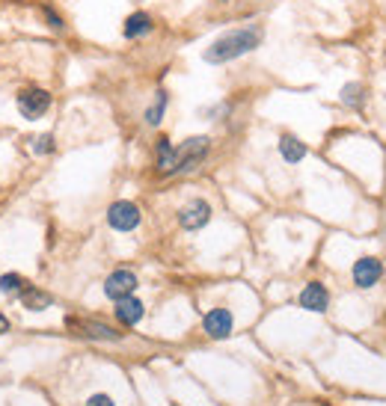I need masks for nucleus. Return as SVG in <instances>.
<instances>
[{"label":"nucleus","instance_id":"nucleus-21","mask_svg":"<svg viewBox=\"0 0 386 406\" xmlns=\"http://www.w3.org/2000/svg\"><path fill=\"white\" fill-rule=\"evenodd\" d=\"M86 406H116L113 398H107V395H92L90 400H86Z\"/></svg>","mask_w":386,"mask_h":406},{"label":"nucleus","instance_id":"nucleus-11","mask_svg":"<svg viewBox=\"0 0 386 406\" xmlns=\"http://www.w3.org/2000/svg\"><path fill=\"white\" fill-rule=\"evenodd\" d=\"M152 30H155V21L149 12H131L125 18V27H122L125 39H143V36H149Z\"/></svg>","mask_w":386,"mask_h":406},{"label":"nucleus","instance_id":"nucleus-18","mask_svg":"<svg viewBox=\"0 0 386 406\" xmlns=\"http://www.w3.org/2000/svg\"><path fill=\"white\" fill-rule=\"evenodd\" d=\"M24 288H27V285H24V279L18 273H4V276H0V294H4V297H21Z\"/></svg>","mask_w":386,"mask_h":406},{"label":"nucleus","instance_id":"nucleus-8","mask_svg":"<svg viewBox=\"0 0 386 406\" xmlns=\"http://www.w3.org/2000/svg\"><path fill=\"white\" fill-rule=\"evenodd\" d=\"M232 326H235V321H232V312L229 309H211L205 317H202V329L208 332V338H226L229 332H232Z\"/></svg>","mask_w":386,"mask_h":406},{"label":"nucleus","instance_id":"nucleus-10","mask_svg":"<svg viewBox=\"0 0 386 406\" xmlns=\"http://www.w3.org/2000/svg\"><path fill=\"white\" fill-rule=\"evenodd\" d=\"M301 306H303L306 312H327V306H330L327 288H324L321 282H309V285L301 290Z\"/></svg>","mask_w":386,"mask_h":406},{"label":"nucleus","instance_id":"nucleus-3","mask_svg":"<svg viewBox=\"0 0 386 406\" xmlns=\"http://www.w3.org/2000/svg\"><path fill=\"white\" fill-rule=\"evenodd\" d=\"M15 107H18V113H21L24 119L36 122V119H42L45 113L51 110V92L42 90V86H30V90H21V92L15 95Z\"/></svg>","mask_w":386,"mask_h":406},{"label":"nucleus","instance_id":"nucleus-2","mask_svg":"<svg viewBox=\"0 0 386 406\" xmlns=\"http://www.w3.org/2000/svg\"><path fill=\"white\" fill-rule=\"evenodd\" d=\"M211 148V139L208 136H191L176 148V167H172V175H181V172H193L199 163L205 160Z\"/></svg>","mask_w":386,"mask_h":406},{"label":"nucleus","instance_id":"nucleus-17","mask_svg":"<svg viewBox=\"0 0 386 406\" xmlns=\"http://www.w3.org/2000/svg\"><path fill=\"white\" fill-rule=\"evenodd\" d=\"M363 101H366L363 83H347V86H342V104H345V107L359 110V107H363Z\"/></svg>","mask_w":386,"mask_h":406},{"label":"nucleus","instance_id":"nucleus-6","mask_svg":"<svg viewBox=\"0 0 386 406\" xmlns=\"http://www.w3.org/2000/svg\"><path fill=\"white\" fill-rule=\"evenodd\" d=\"M208 220H211V205L205 199H193L179 211V223L188 232H199L202 225H208Z\"/></svg>","mask_w":386,"mask_h":406},{"label":"nucleus","instance_id":"nucleus-16","mask_svg":"<svg viewBox=\"0 0 386 406\" xmlns=\"http://www.w3.org/2000/svg\"><path fill=\"white\" fill-rule=\"evenodd\" d=\"M167 92L160 90V92H155V101H152V107L146 110V125H152V128H158L160 125V119H164V113H167Z\"/></svg>","mask_w":386,"mask_h":406},{"label":"nucleus","instance_id":"nucleus-1","mask_svg":"<svg viewBox=\"0 0 386 406\" xmlns=\"http://www.w3.org/2000/svg\"><path fill=\"white\" fill-rule=\"evenodd\" d=\"M265 39V30L259 27V24H250V27H238V30H229L223 33L220 39H214L208 48H205V62L211 66H223V62H232L244 54H253V50L261 45Z\"/></svg>","mask_w":386,"mask_h":406},{"label":"nucleus","instance_id":"nucleus-13","mask_svg":"<svg viewBox=\"0 0 386 406\" xmlns=\"http://www.w3.org/2000/svg\"><path fill=\"white\" fill-rule=\"evenodd\" d=\"M18 300L27 312H45V309L54 306V297L48 294V290H39V288H24Z\"/></svg>","mask_w":386,"mask_h":406},{"label":"nucleus","instance_id":"nucleus-19","mask_svg":"<svg viewBox=\"0 0 386 406\" xmlns=\"http://www.w3.org/2000/svg\"><path fill=\"white\" fill-rule=\"evenodd\" d=\"M51 151H54V136L51 134H42V136H36L33 139V155H51Z\"/></svg>","mask_w":386,"mask_h":406},{"label":"nucleus","instance_id":"nucleus-12","mask_svg":"<svg viewBox=\"0 0 386 406\" xmlns=\"http://www.w3.org/2000/svg\"><path fill=\"white\" fill-rule=\"evenodd\" d=\"M113 312H116V321H119L122 326H137V323L143 321V302L137 300L134 294L125 297V300H119Z\"/></svg>","mask_w":386,"mask_h":406},{"label":"nucleus","instance_id":"nucleus-23","mask_svg":"<svg viewBox=\"0 0 386 406\" xmlns=\"http://www.w3.org/2000/svg\"><path fill=\"white\" fill-rule=\"evenodd\" d=\"M220 4H229V0H220Z\"/></svg>","mask_w":386,"mask_h":406},{"label":"nucleus","instance_id":"nucleus-4","mask_svg":"<svg viewBox=\"0 0 386 406\" xmlns=\"http://www.w3.org/2000/svg\"><path fill=\"white\" fill-rule=\"evenodd\" d=\"M140 208L134 205V202H113V205L107 208V223L110 228H116V232H134L137 225H140Z\"/></svg>","mask_w":386,"mask_h":406},{"label":"nucleus","instance_id":"nucleus-5","mask_svg":"<svg viewBox=\"0 0 386 406\" xmlns=\"http://www.w3.org/2000/svg\"><path fill=\"white\" fill-rule=\"evenodd\" d=\"M134 290H137V276L131 270H113L104 279V297L113 300V302L131 297Z\"/></svg>","mask_w":386,"mask_h":406},{"label":"nucleus","instance_id":"nucleus-9","mask_svg":"<svg viewBox=\"0 0 386 406\" xmlns=\"http://www.w3.org/2000/svg\"><path fill=\"white\" fill-rule=\"evenodd\" d=\"M69 326L78 329V335H83V338H95V341H119V338H122L113 326L98 323V321H74V317H69Z\"/></svg>","mask_w":386,"mask_h":406},{"label":"nucleus","instance_id":"nucleus-20","mask_svg":"<svg viewBox=\"0 0 386 406\" xmlns=\"http://www.w3.org/2000/svg\"><path fill=\"white\" fill-rule=\"evenodd\" d=\"M42 12H45V18H48V27H51V30H63V27H66V24H63V18H60V15H57V12H54L51 6H45Z\"/></svg>","mask_w":386,"mask_h":406},{"label":"nucleus","instance_id":"nucleus-15","mask_svg":"<svg viewBox=\"0 0 386 406\" xmlns=\"http://www.w3.org/2000/svg\"><path fill=\"white\" fill-rule=\"evenodd\" d=\"M280 155H282L285 163H301V160L306 158V146H303L297 136L282 134V136H280Z\"/></svg>","mask_w":386,"mask_h":406},{"label":"nucleus","instance_id":"nucleus-7","mask_svg":"<svg viewBox=\"0 0 386 406\" xmlns=\"http://www.w3.org/2000/svg\"><path fill=\"white\" fill-rule=\"evenodd\" d=\"M380 276H383V261H378V258H371V255H366V258H359L357 264H354V282H357V288H375L378 282H380Z\"/></svg>","mask_w":386,"mask_h":406},{"label":"nucleus","instance_id":"nucleus-14","mask_svg":"<svg viewBox=\"0 0 386 406\" xmlns=\"http://www.w3.org/2000/svg\"><path fill=\"white\" fill-rule=\"evenodd\" d=\"M155 163H158V172L160 175H172V167H176V146H172L167 136L158 139V146H155Z\"/></svg>","mask_w":386,"mask_h":406},{"label":"nucleus","instance_id":"nucleus-22","mask_svg":"<svg viewBox=\"0 0 386 406\" xmlns=\"http://www.w3.org/2000/svg\"><path fill=\"white\" fill-rule=\"evenodd\" d=\"M6 332H9V317L0 314V335H6Z\"/></svg>","mask_w":386,"mask_h":406}]
</instances>
